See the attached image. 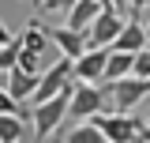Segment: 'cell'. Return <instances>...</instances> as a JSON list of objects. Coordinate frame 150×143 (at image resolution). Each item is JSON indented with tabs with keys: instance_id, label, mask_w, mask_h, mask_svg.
<instances>
[{
	"instance_id": "cell-1",
	"label": "cell",
	"mask_w": 150,
	"mask_h": 143,
	"mask_svg": "<svg viewBox=\"0 0 150 143\" xmlns=\"http://www.w3.org/2000/svg\"><path fill=\"white\" fill-rule=\"evenodd\" d=\"M101 94H105L109 109L131 113L135 106H143V98H150V79L146 75H116L101 87Z\"/></svg>"
},
{
	"instance_id": "cell-2",
	"label": "cell",
	"mask_w": 150,
	"mask_h": 143,
	"mask_svg": "<svg viewBox=\"0 0 150 143\" xmlns=\"http://www.w3.org/2000/svg\"><path fill=\"white\" fill-rule=\"evenodd\" d=\"M64 117H68V87L56 90L53 98L30 106V132H34L30 139H53L56 128L64 124Z\"/></svg>"
},
{
	"instance_id": "cell-3",
	"label": "cell",
	"mask_w": 150,
	"mask_h": 143,
	"mask_svg": "<svg viewBox=\"0 0 150 143\" xmlns=\"http://www.w3.org/2000/svg\"><path fill=\"white\" fill-rule=\"evenodd\" d=\"M98 109H105V94H101V87H98V83H86V79L68 83V113H71L75 121L94 117Z\"/></svg>"
},
{
	"instance_id": "cell-4",
	"label": "cell",
	"mask_w": 150,
	"mask_h": 143,
	"mask_svg": "<svg viewBox=\"0 0 150 143\" xmlns=\"http://www.w3.org/2000/svg\"><path fill=\"white\" fill-rule=\"evenodd\" d=\"M90 121L101 128L105 143H128V139H135V128H139V117H131V113H116V109H109V113L98 109Z\"/></svg>"
},
{
	"instance_id": "cell-5",
	"label": "cell",
	"mask_w": 150,
	"mask_h": 143,
	"mask_svg": "<svg viewBox=\"0 0 150 143\" xmlns=\"http://www.w3.org/2000/svg\"><path fill=\"white\" fill-rule=\"evenodd\" d=\"M120 26H124V11H116L112 4H105V8L90 19V26H86V45H109Z\"/></svg>"
},
{
	"instance_id": "cell-6",
	"label": "cell",
	"mask_w": 150,
	"mask_h": 143,
	"mask_svg": "<svg viewBox=\"0 0 150 143\" xmlns=\"http://www.w3.org/2000/svg\"><path fill=\"white\" fill-rule=\"evenodd\" d=\"M105 53H109V45H86L79 56H71V79L98 83L105 75Z\"/></svg>"
},
{
	"instance_id": "cell-7",
	"label": "cell",
	"mask_w": 150,
	"mask_h": 143,
	"mask_svg": "<svg viewBox=\"0 0 150 143\" xmlns=\"http://www.w3.org/2000/svg\"><path fill=\"white\" fill-rule=\"evenodd\" d=\"M19 49H23V53L41 56L45 64H53L56 56H60V53H56V45L49 41V34H45L41 23H26V26H23V34H19Z\"/></svg>"
},
{
	"instance_id": "cell-8",
	"label": "cell",
	"mask_w": 150,
	"mask_h": 143,
	"mask_svg": "<svg viewBox=\"0 0 150 143\" xmlns=\"http://www.w3.org/2000/svg\"><path fill=\"white\" fill-rule=\"evenodd\" d=\"M49 41L56 45V53L60 56H79L86 49V30H71V26H53V30H45Z\"/></svg>"
},
{
	"instance_id": "cell-9",
	"label": "cell",
	"mask_w": 150,
	"mask_h": 143,
	"mask_svg": "<svg viewBox=\"0 0 150 143\" xmlns=\"http://www.w3.org/2000/svg\"><path fill=\"white\" fill-rule=\"evenodd\" d=\"M143 45H146V34H143V23H139V19L124 23V26L116 30V38L109 41V49H124V53H135V49H143Z\"/></svg>"
},
{
	"instance_id": "cell-10",
	"label": "cell",
	"mask_w": 150,
	"mask_h": 143,
	"mask_svg": "<svg viewBox=\"0 0 150 143\" xmlns=\"http://www.w3.org/2000/svg\"><path fill=\"white\" fill-rule=\"evenodd\" d=\"M38 87V72H23V68H8V94L15 98V102H26Z\"/></svg>"
},
{
	"instance_id": "cell-11",
	"label": "cell",
	"mask_w": 150,
	"mask_h": 143,
	"mask_svg": "<svg viewBox=\"0 0 150 143\" xmlns=\"http://www.w3.org/2000/svg\"><path fill=\"white\" fill-rule=\"evenodd\" d=\"M105 4H98V0H71L68 4V26L71 30H86L90 26V19L101 11Z\"/></svg>"
},
{
	"instance_id": "cell-12",
	"label": "cell",
	"mask_w": 150,
	"mask_h": 143,
	"mask_svg": "<svg viewBox=\"0 0 150 143\" xmlns=\"http://www.w3.org/2000/svg\"><path fill=\"white\" fill-rule=\"evenodd\" d=\"M60 139H64V143H105V136H101V128L94 124L90 117H83V121H79L71 132H64Z\"/></svg>"
},
{
	"instance_id": "cell-13",
	"label": "cell",
	"mask_w": 150,
	"mask_h": 143,
	"mask_svg": "<svg viewBox=\"0 0 150 143\" xmlns=\"http://www.w3.org/2000/svg\"><path fill=\"white\" fill-rule=\"evenodd\" d=\"M116 75H131V53H124V49L105 53V75L101 79H116Z\"/></svg>"
},
{
	"instance_id": "cell-14",
	"label": "cell",
	"mask_w": 150,
	"mask_h": 143,
	"mask_svg": "<svg viewBox=\"0 0 150 143\" xmlns=\"http://www.w3.org/2000/svg\"><path fill=\"white\" fill-rule=\"evenodd\" d=\"M23 136H26L23 117L19 113H0V143H19Z\"/></svg>"
},
{
	"instance_id": "cell-15",
	"label": "cell",
	"mask_w": 150,
	"mask_h": 143,
	"mask_svg": "<svg viewBox=\"0 0 150 143\" xmlns=\"http://www.w3.org/2000/svg\"><path fill=\"white\" fill-rule=\"evenodd\" d=\"M131 75H146L150 79V45H143V49L131 53Z\"/></svg>"
},
{
	"instance_id": "cell-16",
	"label": "cell",
	"mask_w": 150,
	"mask_h": 143,
	"mask_svg": "<svg viewBox=\"0 0 150 143\" xmlns=\"http://www.w3.org/2000/svg\"><path fill=\"white\" fill-rule=\"evenodd\" d=\"M146 8H150V0H128V11H135L131 19H139V23L146 19Z\"/></svg>"
},
{
	"instance_id": "cell-17",
	"label": "cell",
	"mask_w": 150,
	"mask_h": 143,
	"mask_svg": "<svg viewBox=\"0 0 150 143\" xmlns=\"http://www.w3.org/2000/svg\"><path fill=\"white\" fill-rule=\"evenodd\" d=\"M15 109H19V102H15L4 87H0V113H15Z\"/></svg>"
},
{
	"instance_id": "cell-18",
	"label": "cell",
	"mask_w": 150,
	"mask_h": 143,
	"mask_svg": "<svg viewBox=\"0 0 150 143\" xmlns=\"http://www.w3.org/2000/svg\"><path fill=\"white\" fill-rule=\"evenodd\" d=\"M68 4L71 0H41V8H49V11H68Z\"/></svg>"
},
{
	"instance_id": "cell-19",
	"label": "cell",
	"mask_w": 150,
	"mask_h": 143,
	"mask_svg": "<svg viewBox=\"0 0 150 143\" xmlns=\"http://www.w3.org/2000/svg\"><path fill=\"white\" fill-rule=\"evenodd\" d=\"M4 41H11V30H8V26L0 23V45H4Z\"/></svg>"
},
{
	"instance_id": "cell-20",
	"label": "cell",
	"mask_w": 150,
	"mask_h": 143,
	"mask_svg": "<svg viewBox=\"0 0 150 143\" xmlns=\"http://www.w3.org/2000/svg\"><path fill=\"white\" fill-rule=\"evenodd\" d=\"M143 34H146V45H150V11H146V19H143Z\"/></svg>"
},
{
	"instance_id": "cell-21",
	"label": "cell",
	"mask_w": 150,
	"mask_h": 143,
	"mask_svg": "<svg viewBox=\"0 0 150 143\" xmlns=\"http://www.w3.org/2000/svg\"><path fill=\"white\" fill-rule=\"evenodd\" d=\"M112 8H116V11H128V0H109Z\"/></svg>"
},
{
	"instance_id": "cell-22",
	"label": "cell",
	"mask_w": 150,
	"mask_h": 143,
	"mask_svg": "<svg viewBox=\"0 0 150 143\" xmlns=\"http://www.w3.org/2000/svg\"><path fill=\"white\" fill-rule=\"evenodd\" d=\"M98 4H109V0H98Z\"/></svg>"
},
{
	"instance_id": "cell-23",
	"label": "cell",
	"mask_w": 150,
	"mask_h": 143,
	"mask_svg": "<svg viewBox=\"0 0 150 143\" xmlns=\"http://www.w3.org/2000/svg\"><path fill=\"white\" fill-rule=\"evenodd\" d=\"M34 4H41V0H34Z\"/></svg>"
}]
</instances>
